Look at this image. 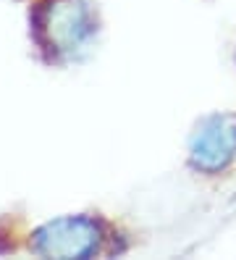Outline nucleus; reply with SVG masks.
<instances>
[{"label": "nucleus", "instance_id": "obj_1", "mask_svg": "<svg viewBox=\"0 0 236 260\" xmlns=\"http://www.w3.org/2000/svg\"><path fill=\"white\" fill-rule=\"evenodd\" d=\"M236 150V118L213 116L192 142V160L202 168L226 166Z\"/></svg>", "mask_w": 236, "mask_h": 260}, {"label": "nucleus", "instance_id": "obj_2", "mask_svg": "<svg viewBox=\"0 0 236 260\" xmlns=\"http://www.w3.org/2000/svg\"><path fill=\"white\" fill-rule=\"evenodd\" d=\"M94 237L97 234L84 221H58L40 234V247L50 255H87L94 244Z\"/></svg>", "mask_w": 236, "mask_h": 260}]
</instances>
